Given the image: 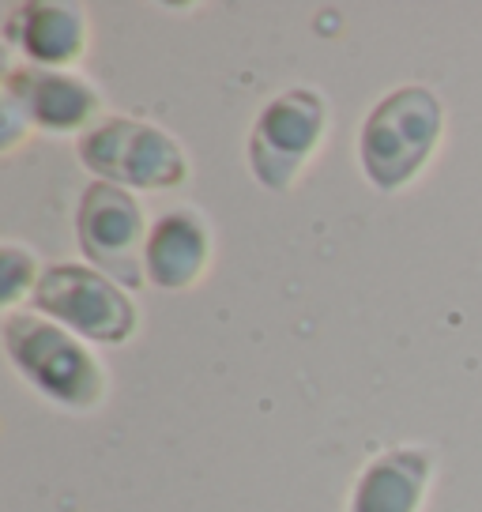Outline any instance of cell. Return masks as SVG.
I'll return each instance as SVG.
<instances>
[{"mask_svg": "<svg viewBox=\"0 0 482 512\" xmlns=\"http://www.w3.org/2000/svg\"><path fill=\"white\" fill-rule=\"evenodd\" d=\"M441 128V110L430 91L403 87L385 98L362 128V159L377 185L396 189L430 159Z\"/></svg>", "mask_w": 482, "mask_h": 512, "instance_id": "cell-1", "label": "cell"}, {"mask_svg": "<svg viewBox=\"0 0 482 512\" xmlns=\"http://www.w3.org/2000/svg\"><path fill=\"white\" fill-rule=\"evenodd\" d=\"M8 351L16 366L31 377L38 388H46L53 400H65L72 407H87L102 392V373L95 358L87 354L53 324L34 317H12L4 328Z\"/></svg>", "mask_w": 482, "mask_h": 512, "instance_id": "cell-2", "label": "cell"}, {"mask_svg": "<svg viewBox=\"0 0 482 512\" xmlns=\"http://www.w3.org/2000/svg\"><path fill=\"white\" fill-rule=\"evenodd\" d=\"M34 305L46 309L49 317L65 320L76 332L91 339H125L132 332V313L129 298L121 290H113L102 275L87 272V268H49L42 283L34 287Z\"/></svg>", "mask_w": 482, "mask_h": 512, "instance_id": "cell-3", "label": "cell"}, {"mask_svg": "<svg viewBox=\"0 0 482 512\" xmlns=\"http://www.w3.org/2000/svg\"><path fill=\"white\" fill-rule=\"evenodd\" d=\"M83 162L106 177H121L129 185H174L185 177V159L159 128L136 125V121H113L91 132L80 144Z\"/></svg>", "mask_w": 482, "mask_h": 512, "instance_id": "cell-4", "label": "cell"}, {"mask_svg": "<svg viewBox=\"0 0 482 512\" xmlns=\"http://www.w3.org/2000/svg\"><path fill=\"white\" fill-rule=\"evenodd\" d=\"M140 241L144 223L129 192L113 185H91L80 208V245L83 253L129 287L140 283Z\"/></svg>", "mask_w": 482, "mask_h": 512, "instance_id": "cell-5", "label": "cell"}, {"mask_svg": "<svg viewBox=\"0 0 482 512\" xmlns=\"http://www.w3.org/2000/svg\"><path fill=\"white\" fill-rule=\"evenodd\" d=\"M321 136V102L294 91L272 102L253 132V166L264 185H287Z\"/></svg>", "mask_w": 482, "mask_h": 512, "instance_id": "cell-6", "label": "cell"}, {"mask_svg": "<svg viewBox=\"0 0 482 512\" xmlns=\"http://www.w3.org/2000/svg\"><path fill=\"white\" fill-rule=\"evenodd\" d=\"M8 95L46 128H72L95 113V91L76 76H49V72H12Z\"/></svg>", "mask_w": 482, "mask_h": 512, "instance_id": "cell-7", "label": "cell"}, {"mask_svg": "<svg viewBox=\"0 0 482 512\" xmlns=\"http://www.w3.org/2000/svg\"><path fill=\"white\" fill-rule=\"evenodd\" d=\"M204 256H208V238H204V226L196 223L193 215H166L144 249L147 272L151 279L166 290L189 287L200 268H204Z\"/></svg>", "mask_w": 482, "mask_h": 512, "instance_id": "cell-8", "label": "cell"}, {"mask_svg": "<svg viewBox=\"0 0 482 512\" xmlns=\"http://www.w3.org/2000/svg\"><path fill=\"white\" fill-rule=\"evenodd\" d=\"M426 486V456L422 452H392L366 471L354 494V512H415L418 494Z\"/></svg>", "mask_w": 482, "mask_h": 512, "instance_id": "cell-9", "label": "cell"}, {"mask_svg": "<svg viewBox=\"0 0 482 512\" xmlns=\"http://www.w3.org/2000/svg\"><path fill=\"white\" fill-rule=\"evenodd\" d=\"M83 23L76 12L57 8V4H34L27 19V53L42 61H68L80 53Z\"/></svg>", "mask_w": 482, "mask_h": 512, "instance_id": "cell-10", "label": "cell"}]
</instances>
